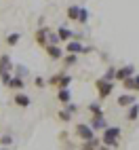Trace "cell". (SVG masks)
I'll return each instance as SVG.
<instances>
[{"label": "cell", "instance_id": "obj_13", "mask_svg": "<svg viewBox=\"0 0 139 150\" xmlns=\"http://www.w3.org/2000/svg\"><path fill=\"white\" fill-rule=\"evenodd\" d=\"M15 66H13V62H11V55H0V72H11Z\"/></svg>", "mask_w": 139, "mask_h": 150}, {"label": "cell", "instance_id": "obj_7", "mask_svg": "<svg viewBox=\"0 0 139 150\" xmlns=\"http://www.w3.org/2000/svg\"><path fill=\"white\" fill-rule=\"evenodd\" d=\"M44 49H46V55L51 57L53 62H59V59H61V57L65 55V51H63V49L59 47V45H46Z\"/></svg>", "mask_w": 139, "mask_h": 150}, {"label": "cell", "instance_id": "obj_20", "mask_svg": "<svg viewBox=\"0 0 139 150\" xmlns=\"http://www.w3.org/2000/svg\"><path fill=\"white\" fill-rule=\"evenodd\" d=\"M78 11H80L78 4H70L67 6V19H70V21H76V19H78Z\"/></svg>", "mask_w": 139, "mask_h": 150}, {"label": "cell", "instance_id": "obj_11", "mask_svg": "<svg viewBox=\"0 0 139 150\" xmlns=\"http://www.w3.org/2000/svg\"><path fill=\"white\" fill-rule=\"evenodd\" d=\"M88 125H91V129L97 133V131H103V129L107 127V121L103 116H91V121H88Z\"/></svg>", "mask_w": 139, "mask_h": 150}, {"label": "cell", "instance_id": "obj_28", "mask_svg": "<svg viewBox=\"0 0 139 150\" xmlns=\"http://www.w3.org/2000/svg\"><path fill=\"white\" fill-rule=\"evenodd\" d=\"M34 87H38V89H42V87H46V81L42 76H34Z\"/></svg>", "mask_w": 139, "mask_h": 150}, {"label": "cell", "instance_id": "obj_22", "mask_svg": "<svg viewBox=\"0 0 139 150\" xmlns=\"http://www.w3.org/2000/svg\"><path fill=\"white\" fill-rule=\"evenodd\" d=\"M19 40H21V34H19V32H11V34L6 36V45H8V47L19 45Z\"/></svg>", "mask_w": 139, "mask_h": 150}, {"label": "cell", "instance_id": "obj_32", "mask_svg": "<svg viewBox=\"0 0 139 150\" xmlns=\"http://www.w3.org/2000/svg\"><path fill=\"white\" fill-rule=\"evenodd\" d=\"M133 81H135V85H137V93H139V72L133 74Z\"/></svg>", "mask_w": 139, "mask_h": 150}, {"label": "cell", "instance_id": "obj_1", "mask_svg": "<svg viewBox=\"0 0 139 150\" xmlns=\"http://www.w3.org/2000/svg\"><path fill=\"white\" fill-rule=\"evenodd\" d=\"M101 144L103 146H110V148H118L120 146V137H122V129L118 125H107L103 131H101Z\"/></svg>", "mask_w": 139, "mask_h": 150}, {"label": "cell", "instance_id": "obj_19", "mask_svg": "<svg viewBox=\"0 0 139 150\" xmlns=\"http://www.w3.org/2000/svg\"><path fill=\"white\" fill-rule=\"evenodd\" d=\"M61 59H63L65 68H70V66H76V64H78V55H74V53H65Z\"/></svg>", "mask_w": 139, "mask_h": 150}, {"label": "cell", "instance_id": "obj_18", "mask_svg": "<svg viewBox=\"0 0 139 150\" xmlns=\"http://www.w3.org/2000/svg\"><path fill=\"white\" fill-rule=\"evenodd\" d=\"M15 144V137L11 135V133H4V135H0V146L2 148H11Z\"/></svg>", "mask_w": 139, "mask_h": 150}, {"label": "cell", "instance_id": "obj_14", "mask_svg": "<svg viewBox=\"0 0 139 150\" xmlns=\"http://www.w3.org/2000/svg\"><path fill=\"white\" fill-rule=\"evenodd\" d=\"M8 89L23 91V89H25V78H21V76H13V78H11V83H8Z\"/></svg>", "mask_w": 139, "mask_h": 150}, {"label": "cell", "instance_id": "obj_33", "mask_svg": "<svg viewBox=\"0 0 139 150\" xmlns=\"http://www.w3.org/2000/svg\"><path fill=\"white\" fill-rule=\"evenodd\" d=\"M95 150H114V148H110V146H103V144H99Z\"/></svg>", "mask_w": 139, "mask_h": 150}, {"label": "cell", "instance_id": "obj_25", "mask_svg": "<svg viewBox=\"0 0 139 150\" xmlns=\"http://www.w3.org/2000/svg\"><path fill=\"white\" fill-rule=\"evenodd\" d=\"M126 91H137V85H135V81H133V76H128V78H124V81L120 83Z\"/></svg>", "mask_w": 139, "mask_h": 150}, {"label": "cell", "instance_id": "obj_31", "mask_svg": "<svg viewBox=\"0 0 139 150\" xmlns=\"http://www.w3.org/2000/svg\"><path fill=\"white\" fill-rule=\"evenodd\" d=\"M65 108H67L72 114H76V112H78V106H76V104H72V102H70V104H65Z\"/></svg>", "mask_w": 139, "mask_h": 150}, {"label": "cell", "instance_id": "obj_8", "mask_svg": "<svg viewBox=\"0 0 139 150\" xmlns=\"http://www.w3.org/2000/svg\"><path fill=\"white\" fill-rule=\"evenodd\" d=\"M82 47H84V45H82L80 40H76V38H72V40H67V42H65V49H63V51H65V53H74V55H80V53H82Z\"/></svg>", "mask_w": 139, "mask_h": 150}, {"label": "cell", "instance_id": "obj_15", "mask_svg": "<svg viewBox=\"0 0 139 150\" xmlns=\"http://www.w3.org/2000/svg\"><path fill=\"white\" fill-rule=\"evenodd\" d=\"M88 112H91V116H103V102L88 104Z\"/></svg>", "mask_w": 139, "mask_h": 150}, {"label": "cell", "instance_id": "obj_26", "mask_svg": "<svg viewBox=\"0 0 139 150\" xmlns=\"http://www.w3.org/2000/svg\"><path fill=\"white\" fill-rule=\"evenodd\" d=\"M114 72H116V68H114V66H110V68L105 70V74H103L101 78H103V81H114Z\"/></svg>", "mask_w": 139, "mask_h": 150}, {"label": "cell", "instance_id": "obj_27", "mask_svg": "<svg viewBox=\"0 0 139 150\" xmlns=\"http://www.w3.org/2000/svg\"><path fill=\"white\" fill-rule=\"evenodd\" d=\"M11 78H13V74H11V72H0V81H2V85H4V87H8Z\"/></svg>", "mask_w": 139, "mask_h": 150}, {"label": "cell", "instance_id": "obj_24", "mask_svg": "<svg viewBox=\"0 0 139 150\" xmlns=\"http://www.w3.org/2000/svg\"><path fill=\"white\" fill-rule=\"evenodd\" d=\"M59 121H63V123H70V121H72V118H74V114L72 112H70V110L67 108H63V110H59Z\"/></svg>", "mask_w": 139, "mask_h": 150}, {"label": "cell", "instance_id": "obj_4", "mask_svg": "<svg viewBox=\"0 0 139 150\" xmlns=\"http://www.w3.org/2000/svg\"><path fill=\"white\" fill-rule=\"evenodd\" d=\"M76 135L80 137L82 142H88V139L97 137V135H95V131L91 129V125H88V123H78V125H76Z\"/></svg>", "mask_w": 139, "mask_h": 150}, {"label": "cell", "instance_id": "obj_12", "mask_svg": "<svg viewBox=\"0 0 139 150\" xmlns=\"http://www.w3.org/2000/svg\"><path fill=\"white\" fill-rule=\"evenodd\" d=\"M135 102H137V97H135L133 93H124V95H120V97L116 99V104L120 106V108H128V106L135 104Z\"/></svg>", "mask_w": 139, "mask_h": 150}, {"label": "cell", "instance_id": "obj_30", "mask_svg": "<svg viewBox=\"0 0 139 150\" xmlns=\"http://www.w3.org/2000/svg\"><path fill=\"white\" fill-rule=\"evenodd\" d=\"M25 74H27V68H25V66H17V74H15V76L25 78Z\"/></svg>", "mask_w": 139, "mask_h": 150}, {"label": "cell", "instance_id": "obj_3", "mask_svg": "<svg viewBox=\"0 0 139 150\" xmlns=\"http://www.w3.org/2000/svg\"><path fill=\"white\" fill-rule=\"evenodd\" d=\"M46 85H55L59 89H70V85H72V76H70L67 72H59V74H53L51 78H48Z\"/></svg>", "mask_w": 139, "mask_h": 150}, {"label": "cell", "instance_id": "obj_21", "mask_svg": "<svg viewBox=\"0 0 139 150\" xmlns=\"http://www.w3.org/2000/svg\"><path fill=\"white\" fill-rule=\"evenodd\" d=\"M88 17H91V13H88V8H84V6H80V11H78V19H76V21L84 25V23L88 21Z\"/></svg>", "mask_w": 139, "mask_h": 150}, {"label": "cell", "instance_id": "obj_34", "mask_svg": "<svg viewBox=\"0 0 139 150\" xmlns=\"http://www.w3.org/2000/svg\"><path fill=\"white\" fill-rule=\"evenodd\" d=\"M2 150H8V148H2Z\"/></svg>", "mask_w": 139, "mask_h": 150}, {"label": "cell", "instance_id": "obj_29", "mask_svg": "<svg viewBox=\"0 0 139 150\" xmlns=\"http://www.w3.org/2000/svg\"><path fill=\"white\" fill-rule=\"evenodd\" d=\"M48 45H59L57 34H55V32H51V30H48Z\"/></svg>", "mask_w": 139, "mask_h": 150}, {"label": "cell", "instance_id": "obj_9", "mask_svg": "<svg viewBox=\"0 0 139 150\" xmlns=\"http://www.w3.org/2000/svg\"><path fill=\"white\" fill-rule=\"evenodd\" d=\"M34 40H36V45L46 47L48 45V28H38L36 34H34Z\"/></svg>", "mask_w": 139, "mask_h": 150}, {"label": "cell", "instance_id": "obj_6", "mask_svg": "<svg viewBox=\"0 0 139 150\" xmlns=\"http://www.w3.org/2000/svg\"><path fill=\"white\" fill-rule=\"evenodd\" d=\"M13 104H15L17 108H29V106H32V97L25 95L23 91H17L15 97H13Z\"/></svg>", "mask_w": 139, "mask_h": 150}, {"label": "cell", "instance_id": "obj_5", "mask_svg": "<svg viewBox=\"0 0 139 150\" xmlns=\"http://www.w3.org/2000/svg\"><path fill=\"white\" fill-rule=\"evenodd\" d=\"M133 74H135V66H122V68H116V72H114V81L122 83L124 78L133 76Z\"/></svg>", "mask_w": 139, "mask_h": 150}, {"label": "cell", "instance_id": "obj_16", "mask_svg": "<svg viewBox=\"0 0 139 150\" xmlns=\"http://www.w3.org/2000/svg\"><path fill=\"white\" fill-rule=\"evenodd\" d=\"M139 118V102H135V104H131L128 106V112H126V121H137Z\"/></svg>", "mask_w": 139, "mask_h": 150}, {"label": "cell", "instance_id": "obj_23", "mask_svg": "<svg viewBox=\"0 0 139 150\" xmlns=\"http://www.w3.org/2000/svg\"><path fill=\"white\" fill-rule=\"evenodd\" d=\"M99 144H101V142H99L97 137H93V139H88V142H82L80 150H95V148H97Z\"/></svg>", "mask_w": 139, "mask_h": 150}, {"label": "cell", "instance_id": "obj_17", "mask_svg": "<svg viewBox=\"0 0 139 150\" xmlns=\"http://www.w3.org/2000/svg\"><path fill=\"white\" fill-rule=\"evenodd\" d=\"M57 99H59V102H61L63 106H65V104H70V102H72V91H70V89H59Z\"/></svg>", "mask_w": 139, "mask_h": 150}, {"label": "cell", "instance_id": "obj_2", "mask_svg": "<svg viewBox=\"0 0 139 150\" xmlns=\"http://www.w3.org/2000/svg\"><path fill=\"white\" fill-rule=\"evenodd\" d=\"M114 81H103V78H97L95 81V89H97V95H99V99H107L112 93H114Z\"/></svg>", "mask_w": 139, "mask_h": 150}, {"label": "cell", "instance_id": "obj_10", "mask_svg": "<svg viewBox=\"0 0 139 150\" xmlns=\"http://www.w3.org/2000/svg\"><path fill=\"white\" fill-rule=\"evenodd\" d=\"M55 34H57V38H59V42H67V40H72V38L76 36V32H72L67 25H61Z\"/></svg>", "mask_w": 139, "mask_h": 150}]
</instances>
